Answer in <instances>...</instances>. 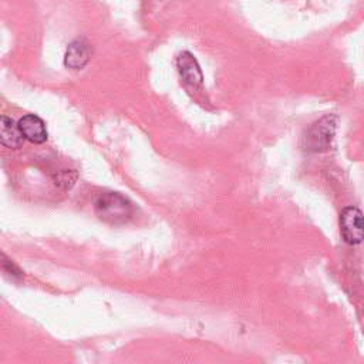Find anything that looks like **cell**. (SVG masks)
<instances>
[{
	"label": "cell",
	"instance_id": "cell-6",
	"mask_svg": "<svg viewBox=\"0 0 364 364\" xmlns=\"http://www.w3.org/2000/svg\"><path fill=\"white\" fill-rule=\"evenodd\" d=\"M18 128L24 139L33 144H43L47 141V129L44 121L36 114H26L18 121Z\"/></svg>",
	"mask_w": 364,
	"mask_h": 364
},
{
	"label": "cell",
	"instance_id": "cell-8",
	"mask_svg": "<svg viewBox=\"0 0 364 364\" xmlns=\"http://www.w3.org/2000/svg\"><path fill=\"white\" fill-rule=\"evenodd\" d=\"M74 173H75V172H71V171H61V172L57 175V178H55V185H58V186H61V188H64V189L71 188V186L74 185V181H75L77 176L70 178V175H74Z\"/></svg>",
	"mask_w": 364,
	"mask_h": 364
},
{
	"label": "cell",
	"instance_id": "cell-3",
	"mask_svg": "<svg viewBox=\"0 0 364 364\" xmlns=\"http://www.w3.org/2000/svg\"><path fill=\"white\" fill-rule=\"evenodd\" d=\"M340 233L346 243L358 245L364 240V215L355 206H346L340 213Z\"/></svg>",
	"mask_w": 364,
	"mask_h": 364
},
{
	"label": "cell",
	"instance_id": "cell-5",
	"mask_svg": "<svg viewBox=\"0 0 364 364\" xmlns=\"http://www.w3.org/2000/svg\"><path fill=\"white\" fill-rule=\"evenodd\" d=\"M91 46L84 38L73 40L64 54V64L71 70H81L91 58Z\"/></svg>",
	"mask_w": 364,
	"mask_h": 364
},
{
	"label": "cell",
	"instance_id": "cell-1",
	"mask_svg": "<svg viewBox=\"0 0 364 364\" xmlns=\"http://www.w3.org/2000/svg\"><path fill=\"white\" fill-rule=\"evenodd\" d=\"M97 216L111 225L127 223L134 215V206L129 199L119 192H102L94 202Z\"/></svg>",
	"mask_w": 364,
	"mask_h": 364
},
{
	"label": "cell",
	"instance_id": "cell-7",
	"mask_svg": "<svg viewBox=\"0 0 364 364\" xmlns=\"http://www.w3.org/2000/svg\"><path fill=\"white\" fill-rule=\"evenodd\" d=\"M0 128H1L0 131L1 145L11 149H17L23 145L24 136L18 128V124H16L11 118L3 115L0 119Z\"/></svg>",
	"mask_w": 364,
	"mask_h": 364
},
{
	"label": "cell",
	"instance_id": "cell-9",
	"mask_svg": "<svg viewBox=\"0 0 364 364\" xmlns=\"http://www.w3.org/2000/svg\"><path fill=\"white\" fill-rule=\"evenodd\" d=\"M1 267H3V270L7 273V274H10V276H18V277H21L23 276V273L20 272V269L13 263V262H10V260H6V256L3 255V262H1Z\"/></svg>",
	"mask_w": 364,
	"mask_h": 364
},
{
	"label": "cell",
	"instance_id": "cell-2",
	"mask_svg": "<svg viewBox=\"0 0 364 364\" xmlns=\"http://www.w3.org/2000/svg\"><path fill=\"white\" fill-rule=\"evenodd\" d=\"M336 125V115H326L311 124L303 135V149L307 152H317L326 149L334 136Z\"/></svg>",
	"mask_w": 364,
	"mask_h": 364
},
{
	"label": "cell",
	"instance_id": "cell-4",
	"mask_svg": "<svg viewBox=\"0 0 364 364\" xmlns=\"http://www.w3.org/2000/svg\"><path fill=\"white\" fill-rule=\"evenodd\" d=\"M176 67L183 80V82L192 88H199L203 82V75L200 67L189 51H182L176 57Z\"/></svg>",
	"mask_w": 364,
	"mask_h": 364
}]
</instances>
